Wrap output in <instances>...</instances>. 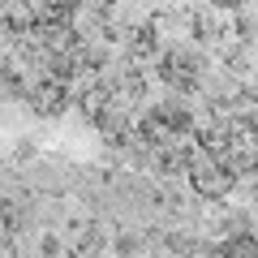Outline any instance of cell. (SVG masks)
Masks as SVG:
<instances>
[{
    "label": "cell",
    "instance_id": "8992f818",
    "mask_svg": "<svg viewBox=\"0 0 258 258\" xmlns=\"http://www.w3.org/2000/svg\"><path fill=\"white\" fill-rule=\"evenodd\" d=\"M108 103H112V86H103V82H99V86H91V91H82V95H78V108H82V112H86L91 120H99Z\"/></svg>",
    "mask_w": 258,
    "mask_h": 258
},
{
    "label": "cell",
    "instance_id": "3957f363",
    "mask_svg": "<svg viewBox=\"0 0 258 258\" xmlns=\"http://www.w3.org/2000/svg\"><path fill=\"white\" fill-rule=\"evenodd\" d=\"M30 108H35V116H60L64 103H69V91H64V78H43V82H35L26 91Z\"/></svg>",
    "mask_w": 258,
    "mask_h": 258
},
{
    "label": "cell",
    "instance_id": "6da1fadb",
    "mask_svg": "<svg viewBox=\"0 0 258 258\" xmlns=\"http://www.w3.org/2000/svg\"><path fill=\"white\" fill-rule=\"evenodd\" d=\"M185 181L189 189L203 198V203H224L232 189H237V168L224 155H211V151H194L189 168H185Z\"/></svg>",
    "mask_w": 258,
    "mask_h": 258
},
{
    "label": "cell",
    "instance_id": "7a4b0ae2",
    "mask_svg": "<svg viewBox=\"0 0 258 258\" xmlns=\"http://www.w3.org/2000/svg\"><path fill=\"white\" fill-rule=\"evenodd\" d=\"M159 82L168 91L189 95L194 86L203 82V56L189 52V47H168V52H159Z\"/></svg>",
    "mask_w": 258,
    "mask_h": 258
},
{
    "label": "cell",
    "instance_id": "5b68a950",
    "mask_svg": "<svg viewBox=\"0 0 258 258\" xmlns=\"http://www.w3.org/2000/svg\"><path fill=\"white\" fill-rule=\"evenodd\" d=\"M0 26L9 30V35H30V30L39 26L35 0H5V9H0Z\"/></svg>",
    "mask_w": 258,
    "mask_h": 258
},
{
    "label": "cell",
    "instance_id": "52a82bcc",
    "mask_svg": "<svg viewBox=\"0 0 258 258\" xmlns=\"http://www.w3.org/2000/svg\"><path fill=\"white\" fill-rule=\"evenodd\" d=\"M142 249H147V241H142V232H120V237H116V254L134 258V254H142Z\"/></svg>",
    "mask_w": 258,
    "mask_h": 258
},
{
    "label": "cell",
    "instance_id": "ba28073f",
    "mask_svg": "<svg viewBox=\"0 0 258 258\" xmlns=\"http://www.w3.org/2000/svg\"><path fill=\"white\" fill-rule=\"evenodd\" d=\"M249 47H254V52H258V35H254V43H249Z\"/></svg>",
    "mask_w": 258,
    "mask_h": 258
},
{
    "label": "cell",
    "instance_id": "277c9868",
    "mask_svg": "<svg viewBox=\"0 0 258 258\" xmlns=\"http://www.w3.org/2000/svg\"><path fill=\"white\" fill-rule=\"evenodd\" d=\"M189 26H194V35L203 39V43H211V39H224V35H232V18H228V9H220V5H203V9L189 18Z\"/></svg>",
    "mask_w": 258,
    "mask_h": 258
}]
</instances>
